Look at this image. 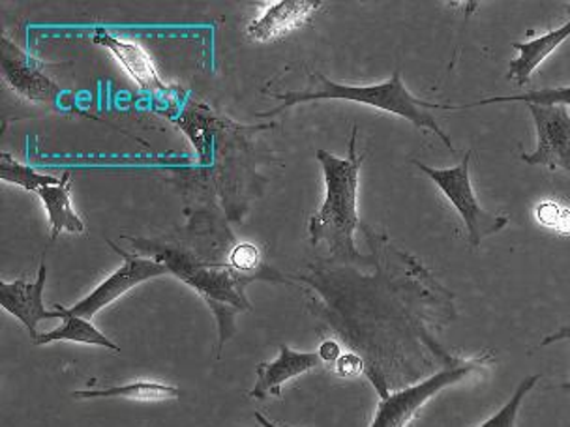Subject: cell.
<instances>
[{"instance_id": "1", "label": "cell", "mask_w": 570, "mask_h": 427, "mask_svg": "<svg viewBox=\"0 0 570 427\" xmlns=\"http://www.w3.org/2000/svg\"><path fill=\"white\" fill-rule=\"evenodd\" d=\"M314 79L320 81L317 90L314 92H285V95H273L276 100L284 103L276 107L268 113L257 115V117H273V115L282 113L287 107L297 106V103H306V101L317 100H344L363 103V106L375 107L380 111L396 115L402 119L410 120L411 125L419 130H428L440 137L445 142L446 149L452 155L456 152L452 147L451 137L441 130L438 120L430 111H456V106H441V103H432V101L419 100L416 96L411 95L404 81H402V71L394 70L391 78L380 85H368V87H355V85L334 83L331 79L314 73Z\"/></svg>"}, {"instance_id": "2", "label": "cell", "mask_w": 570, "mask_h": 427, "mask_svg": "<svg viewBox=\"0 0 570 427\" xmlns=\"http://www.w3.org/2000/svg\"><path fill=\"white\" fill-rule=\"evenodd\" d=\"M356 130L350 142V156L338 158L317 150V161L325 178V201L309 220L312 242H327L344 256L356 257L355 231L358 227V178L363 156H356Z\"/></svg>"}, {"instance_id": "3", "label": "cell", "mask_w": 570, "mask_h": 427, "mask_svg": "<svg viewBox=\"0 0 570 427\" xmlns=\"http://www.w3.org/2000/svg\"><path fill=\"white\" fill-rule=\"evenodd\" d=\"M413 163L430 180H434V185L446 197V201L451 202L454 210L460 214L473 248H481L484 238L498 235L509 226L507 216L488 212L476 199L473 186H471V152H468L458 166L449 167V169H435V167L424 166L416 160H413Z\"/></svg>"}, {"instance_id": "4", "label": "cell", "mask_w": 570, "mask_h": 427, "mask_svg": "<svg viewBox=\"0 0 570 427\" xmlns=\"http://www.w3.org/2000/svg\"><path fill=\"white\" fill-rule=\"evenodd\" d=\"M490 363H492L490 356L465 360V363L454 364L451 368L441 369V371L428 377L419 385L385 394L377 404L374 420H372L370 427L410 426L430 399L435 398L440 391L445 390L449 386L456 385L460 380L465 379L468 375L473 374L476 369L487 368Z\"/></svg>"}, {"instance_id": "5", "label": "cell", "mask_w": 570, "mask_h": 427, "mask_svg": "<svg viewBox=\"0 0 570 427\" xmlns=\"http://www.w3.org/2000/svg\"><path fill=\"white\" fill-rule=\"evenodd\" d=\"M115 251L119 254L125 262L119 270H115L109 278L104 279L95 291L90 292L89 297L79 300L76 306H71V314L83 317V319H92L95 315L100 314L101 309L107 308L109 304L125 297L126 292L136 289L137 285L145 284L149 279L158 278L164 274H169L171 270L164 265V262L156 261V259H142V257L128 256L125 251H120L115 244Z\"/></svg>"}, {"instance_id": "6", "label": "cell", "mask_w": 570, "mask_h": 427, "mask_svg": "<svg viewBox=\"0 0 570 427\" xmlns=\"http://www.w3.org/2000/svg\"><path fill=\"white\" fill-rule=\"evenodd\" d=\"M537 130V149L522 155L528 166L563 169L570 175V111L563 106H528Z\"/></svg>"}, {"instance_id": "7", "label": "cell", "mask_w": 570, "mask_h": 427, "mask_svg": "<svg viewBox=\"0 0 570 427\" xmlns=\"http://www.w3.org/2000/svg\"><path fill=\"white\" fill-rule=\"evenodd\" d=\"M158 261L164 262L171 272L177 274L178 278L185 279L186 284L196 287L213 308H216V302L235 306V308H243V306L248 308V304L244 300L243 285L238 281L237 274H233L232 270L194 265L173 251H167V257H160Z\"/></svg>"}, {"instance_id": "8", "label": "cell", "mask_w": 570, "mask_h": 427, "mask_svg": "<svg viewBox=\"0 0 570 427\" xmlns=\"http://www.w3.org/2000/svg\"><path fill=\"white\" fill-rule=\"evenodd\" d=\"M0 70L8 87L16 95L23 96L24 100L53 103L59 98V85L51 81L29 54L8 40L0 43Z\"/></svg>"}, {"instance_id": "9", "label": "cell", "mask_w": 570, "mask_h": 427, "mask_svg": "<svg viewBox=\"0 0 570 427\" xmlns=\"http://www.w3.org/2000/svg\"><path fill=\"white\" fill-rule=\"evenodd\" d=\"M46 278H48V267L42 262L36 281H24V279H16L12 284L0 281V306L16 319L21 320V325L29 330L32 341L40 336L36 332V327L42 320L60 319L59 309L49 311L43 304Z\"/></svg>"}, {"instance_id": "10", "label": "cell", "mask_w": 570, "mask_h": 427, "mask_svg": "<svg viewBox=\"0 0 570 427\" xmlns=\"http://www.w3.org/2000/svg\"><path fill=\"white\" fill-rule=\"evenodd\" d=\"M321 364L317 352H297L287 345H279V356L274 363H263L257 366V383L249 398L267 399L268 396L282 398V386L298 375L308 374Z\"/></svg>"}, {"instance_id": "11", "label": "cell", "mask_w": 570, "mask_h": 427, "mask_svg": "<svg viewBox=\"0 0 570 427\" xmlns=\"http://www.w3.org/2000/svg\"><path fill=\"white\" fill-rule=\"evenodd\" d=\"M92 42L111 51L115 59L119 60V64L125 68L126 73L136 81L137 87L149 92H160V95H167L171 90L169 85L161 81L155 62L141 46L126 42L119 36L109 34L106 30H96Z\"/></svg>"}, {"instance_id": "12", "label": "cell", "mask_w": 570, "mask_h": 427, "mask_svg": "<svg viewBox=\"0 0 570 427\" xmlns=\"http://www.w3.org/2000/svg\"><path fill=\"white\" fill-rule=\"evenodd\" d=\"M321 7L320 0H279L252 21L248 36L257 42H276L279 38L301 29Z\"/></svg>"}, {"instance_id": "13", "label": "cell", "mask_w": 570, "mask_h": 427, "mask_svg": "<svg viewBox=\"0 0 570 427\" xmlns=\"http://www.w3.org/2000/svg\"><path fill=\"white\" fill-rule=\"evenodd\" d=\"M570 38V4L569 19L567 23L561 24L558 29L550 30L547 34L539 36L529 42L512 43V48L517 49L518 57L511 60L509 64V76L507 78L517 81L518 87H525L529 79L533 76V71Z\"/></svg>"}, {"instance_id": "14", "label": "cell", "mask_w": 570, "mask_h": 427, "mask_svg": "<svg viewBox=\"0 0 570 427\" xmlns=\"http://www.w3.org/2000/svg\"><path fill=\"white\" fill-rule=\"evenodd\" d=\"M68 182H70V171L62 175L59 185L43 186L38 191V196L42 199L43 207L49 214V226H51V238L53 240H57L62 232H73V235L85 232L83 220L71 207Z\"/></svg>"}, {"instance_id": "15", "label": "cell", "mask_w": 570, "mask_h": 427, "mask_svg": "<svg viewBox=\"0 0 570 427\" xmlns=\"http://www.w3.org/2000/svg\"><path fill=\"white\" fill-rule=\"evenodd\" d=\"M55 309H59L62 325L51 330V332L40 334L32 344L49 345L55 344V341H71V344L106 347V349L120 352L119 345H115L111 339L107 338L106 334H101L89 319L71 314L70 309L62 308L60 304H57Z\"/></svg>"}, {"instance_id": "16", "label": "cell", "mask_w": 570, "mask_h": 427, "mask_svg": "<svg viewBox=\"0 0 570 427\" xmlns=\"http://www.w3.org/2000/svg\"><path fill=\"white\" fill-rule=\"evenodd\" d=\"M76 399H134V401H169L178 399L180 390L166 383L137 380L130 385L111 386L104 390H78L71 394Z\"/></svg>"}, {"instance_id": "17", "label": "cell", "mask_w": 570, "mask_h": 427, "mask_svg": "<svg viewBox=\"0 0 570 427\" xmlns=\"http://www.w3.org/2000/svg\"><path fill=\"white\" fill-rule=\"evenodd\" d=\"M492 103H525V106H563L570 111V87H558V89H541L525 95L518 96H493L487 100L473 101L465 106H456V111L471 109V107L492 106Z\"/></svg>"}, {"instance_id": "18", "label": "cell", "mask_w": 570, "mask_h": 427, "mask_svg": "<svg viewBox=\"0 0 570 427\" xmlns=\"http://www.w3.org/2000/svg\"><path fill=\"white\" fill-rule=\"evenodd\" d=\"M0 178L10 185L21 186L27 191H40L43 186L59 185L60 178L51 177V175H40L32 167L23 166L18 160H13L12 156L0 155Z\"/></svg>"}, {"instance_id": "19", "label": "cell", "mask_w": 570, "mask_h": 427, "mask_svg": "<svg viewBox=\"0 0 570 427\" xmlns=\"http://www.w3.org/2000/svg\"><path fill=\"white\" fill-rule=\"evenodd\" d=\"M541 379V375H531L528 379H523L512 394V398L479 427H517L518 410L522 407L523 399L528 398L529 391L533 390Z\"/></svg>"}, {"instance_id": "20", "label": "cell", "mask_w": 570, "mask_h": 427, "mask_svg": "<svg viewBox=\"0 0 570 427\" xmlns=\"http://www.w3.org/2000/svg\"><path fill=\"white\" fill-rule=\"evenodd\" d=\"M537 220L559 235H570V208L559 202H541L537 207Z\"/></svg>"}, {"instance_id": "21", "label": "cell", "mask_w": 570, "mask_h": 427, "mask_svg": "<svg viewBox=\"0 0 570 427\" xmlns=\"http://www.w3.org/2000/svg\"><path fill=\"white\" fill-rule=\"evenodd\" d=\"M232 267L240 272H249V270H256L262 265V256H259V249L254 244H238L237 248L233 249Z\"/></svg>"}, {"instance_id": "22", "label": "cell", "mask_w": 570, "mask_h": 427, "mask_svg": "<svg viewBox=\"0 0 570 427\" xmlns=\"http://www.w3.org/2000/svg\"><path fill=\"white\" fill-rule=\"evenodd\" d=\"M363 371V363L361 358L355 355H342L338 358V374L340 375H358Z\"/></svg>"}, {"instance_id": "23", "label": "cell", "mask_w": 570, "mask_h": 427, "mask_svg": "<svg viewBox=\"0 0 570 427\" xmlns=\"http://www.w3.org/2000/svg\"><path fill=\"white\" fill-rule=\"evenodd\" d=\"M317 355L321 356V360H327V363H333V360H338L340 347L334 344V341H325V344L321 345L320 352Z\"/></svg>"}, {"instance_id": "24", "label": "cell", "mask_w": 570, "mask_h": 427, "mask_svg": "<svg viewBox=\"0 0 570 427\" xmlns=\"http://www.w3.org/2000/svg\"><path fill=\"white\" fill-rule=\"evenodd\" d=\"M563 339H570V325L561 328L559 332L552 334V336H548L544 341H542V347H547V345L556 344V341H563ZM559 388H563V390H570V383H563V385H559Z\"/></svg>"}, {"instance_id": "25", "label": "cell", "mask_w": 570, "mask_h": 427, "mask_svg": "<svg viewBox=\"0 0 570 427\" xmlns=\"http://www.w3.org/2000/svg\"><path fill=\"white\" fill-rule=\"evenodd\" d=\"M256 420L262 424L263 427H278L274 421L267 420L265 416L262 415V413H256Z\"/></svg>"}]
</instances>
